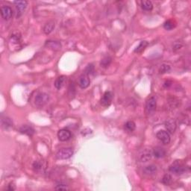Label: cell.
Segmentation results:
<instances>
[{
  "label": "cell",
  "mask_w": 191,
  "mask_h": 191,
  "mask_svg": "<svg viewBox=\"0 0 191 191\" xmlns=\"http://www.w3.org/2000/svg\"><path fill=\"white\" fill-rule=\"evenodd\" d=\"M157 107V103L156 99L155 97L152 96L146 103V107H145V111L148 115H152L155 113V110H156Z\"/></svg>",
  "instance_id": "cell-1"
},
{
  "label": "cell",
  "mask_w": 191,
  "mask_h": 191,
  "mask_svg": "<svg viewBox=\"0 0 191 191\" xmlns=\"http://www.w3.org/2000/svg\"><path fill=\"white\" fill-rule=\"evenodd\" d=\"M73 155V150L72 148H62L56 153V158L59 160H66Z\"/></svg>",
  "instance_id": "cell-2"
},
{
  "label": "cell",
  "mask_w": 191,
  "mask_h": 191,
  "mask_svg": "<svg viewBox=\"0 0 191 191\" xmlns=\"http://www.w3.org/2000/svg\"><path fill=\"white\" fill-rule=\"evenodd\" d=\"M49 100V96L46 93H39L35 97V104L38 107H43L48 103Z\"/></svg>",
  "instance_id": "cell-3"
},
{
  "label": "cell",
  "mask_w": 191,
  "mask_h": 191,
  "mask_svg": "<svg viewBox=\"0 0 191 191\" xmlns=\"http://www.w3.org/2000/svg\"><path fill=\"white\" fill-rule=\"evenodd\" d=\"M113 100V93L110 91H106L100 99V104L104 107H109Z\"/></svg>",
  "instance_id": "cell-4"
},
{
  "label": "cell",
  "mask_w": 191,
  "mask_h": 191,
  "mask_svg": "<svg viewBox=\"0 0 191 191\" xmlns=\"http://www.w3.org/2000/svg\"><path fill=\"white\" fill-rule=\"evenodd\" d=\"M169 170L171 172H173V173L179 175V174H182L185 171V167L182 164L179 163V162L175 161V163H173L170 166V168H169Z\"/></svg>",
  "instance_id": "cell-5"
},
{
  "label": "cell",
  "mask_w": 191,
  "mask_h": 191,
  "mask_svg": "<svg viewBox=\"0 0 191 191\" xmlns=\"http://www.w3.org/2000/svg\"><path fill=\"white\" fill-rule=\"evenodd\" d=\"M157 138L160 141H161L164 144H168L170 142V133L164 130H160L157 132L156 134Z\"/></svg>",
  "instance_id": "cell-6"
},
{
  "label": "cell",
  "mask_w": 191,
  "mask_h": 191,
  "mask_svg": "<svg viewBox=\"0 0 191 191\" xmlns=\"http://www.w3.org/2000/svg\"><path fill=\"white\" fill-rule=\"evenodd\" d=\"M0 11H1L2 16V18L5 20H9L13 15L12 9H11V8L9 7V6L7 5L2 6V7L1 8V9H0Z\"/></svg>",
  "instance_id": "cell-7"
},
{
  "label": "cell",
  "mask_w": 191,
  "mask_h": 191,
  "mask_svg": "<svg viewBox=\"0 0 191 191\" xmlns=\"http://www.w3.org/2000/svg\"><path fill=\"white\" fill-rule=\"evenodd\" d=\"M58 137L60 141H67L68 140H70V137H71V132L69 130L66 129V128H63V129L58 131Z\"/></svg>",
  "instance_id": "cell-8"
},
{
  "label": "cell",
  "mask_w": 191,
  "mask_h": 191,
  "mask_svg": "<svg viewBox=\"0 0 191 191\" xmlns=\"http://www.w3.org/2000/svg\"><path fill=\"white\" fill-rule=\"evenodd\" d=\"M90 84V80L89 78L88 75L86 73H84L78 78V85L81 89H85L88 88Z\"/></svg>",
  "instance_id": "cell-9"
},
{
  "label": "cell",
  "mask_w": 191,
  "mask_h": 191,
  "mask_svg": "<svg viewBox=\"0 0 191 191\" xmlns=\"http://www.w3.org/2000/svg\"><path fill=\"white\" fill-rule=\"evenodd\" d=\"M14 4L16 6V10H17V14L19 13V16H20L22 14V13L26 10L28 2L26 1H14Z\"/></svg>",
  "instance_id": "cell-10"
},
{
  "label": "cell",
  "mask_w": 191,
  "mask_h": 191,
  "mask_svg": "<svg viewBox=\"0 0 191 191\" xmlns=\"http://www.w3.org/2000/svg\"><path fill=\"white\" fill-rule=\"evenodd\" d=\"M165 127L168 133L173 134L175 132V129H176L177 125L175 120L170 119V120H168L165 123Z\"/></svg>",
  "instance_id": "cell-11"
},
{
  "label": "cell",
  "mask_w": 191,
  "mask_h": 191,
  "mask_svg": "<svg viewBox=\"0 0 191 191\" xmlns=\"http://www.w3.org/2000/svg\"><path fill=\"white\" fill-rule=\"evenodd\" d=\"M45 46L50 49H52L54 51H58L61 49V44L60 42L54 41H48L46 42Z\"/></svg>",
  "instance_id": "cell-12"
},
{
  "label": "cell",
  "mask_w": 191,
  "mask_h": 191,
  "mask_svg": "<svg viewBox=\"0 0 191 191\" xmlns=\"http://www.w3.org/2000/svg\"><path fill=\"white\" fill-rule=\"evenodd\" d=\"M20 132L22 134H24V135H28V136H32L34 134V129L30 125H25L20 127Z\"/></svg>",
  "instance_id": "cell-13"
},
{
  "label": "cell",
  "mask_w": 191,
  "mask_h": 191,
  "mask_svg": "<svg viewBox=\"0 0 191 191\" xmlns=\"http://www.w3.org/2000/svg\"><path fill=\"white\" fill-rule=\"evenodd\" d=\"M67 81V77L64 75H61V76L58 77L55 81V87L58 90H61V89L64 86L65 82Z\"/></svg>",
  "instance_id": "cell-14"
},
{
  "label": "cell",
  "mask_w": 191,
  "mask_h": 191,
  "mask_svg": "<svg viewBox=\"0 0 191 191\" xmlns=\"http://www.w3.org/2000/svg\"><path fill=\"white\" fill-rule=\"evenodd\" d=\"M152 155L157 158H162V157H165L166 151L161 147H155V148H154L153 152H152Z\"/></svg>",
  "instance_id": "cell-15"
},
{
  "label": "cell",
  "mask_w": 191,
  "mask_h": 191,
  "mask_svg": "<svg viewBox=\"0 0 191 191\" xmlns=\"http://www.w3.org/2000/svg\"><path fill=\"white\" fill-rule=\"evenodd\" d=\"M55 22L54 21H49L45 24L43 26V32L46 34H49L52 31L54 30L55 28Z\"/></svg>",
  "instance_id": "cell-16"
},
{
  "label": "cell",
  "mask_w": 191,
  "mask_h": 191,
  "mask_svg": "<svg viewBox=\"0 0 191 191\" xmlns=\"http://www.w3.org/2000/svg\"><path fill=\"white\" fill-rule=\"evenodd\" d=\"M152 155V153L151 152L150 150H143L140 155V160L142 162H147L151 159Z\"/></svg>",
  "instance_id": "cell-17"
},
{
  "label": "cell",
  "mask_w": 191,
  "mask_h": 191,
  "mask_svg": "<svg viewBox=\"0 0 191 191\" xmlns=\"http://www.w3.org/2000/svg\"><path fill=\"white\" fill-rule=\"evenodd\" d=\"M140 4H141V8L144 11H150L153 9L152 2L151 1H149V0H143V1H141Z\"/></svg>",
  "instance_id": "cell-18"
},
{
  "label": "cell",
  "mask_w": 191,
  "mask_h": 191,
  "mask_svg": "<svg viewBox=\"0 0 191 191\" xmlns=\"http://www.w3.org/2000/svg\"><path fill=\"white\" fill-rule=\"evenodd\" d=\"M32 167L35 172H41V171H43V169L45 168L44 165H43V162H42L41 160H36V161H34L32 165Z\"/></svg>",
  "instance_id": "cell-19"
},
{
  "label": "cell",
  "mask_w": 191,
  "mask_h": 191,
  "mask_svg": "<svg viewBox=\"0 0 191 191\" xmlns=\"http://www.w3.org/2000/svg\"><path fill=\"white\" fill-rule=\"evenodd\" d=\"M125 130L128 132H132L135 130L136 128V124L133 121H128L125 124Z\"/></svg>",
  "instance_id": "cell-20"
},
{
  "label": "cell",
  "mask_w": 191,
  "mask_h": 191,
  "mask_svg": "<svg viewBox=\"0 0 191 191\" xmlns=\"http://www.w3.org/2000/svg\"><path fill=\"white\" fill-rule=\"evenodd\" d=\"M143 171L146 174H147V175H152V174L156 172L157 167L156 166L152 165H152H149L147 166V167H146Z\"/></svg>",
  "instance_id": "cell-21"
},
{
  "label": "cell",
  "mask_w": 191,
  "mask_h": 191,
  "mask_svg": "<svg viewBox=\"0 0 191 191\" xmlns=\"http://www.w3.org/2000/svg\"><path fill=\"white\" fill-rule=\"evenodd\" d=\"M2 128H4L5 129H8V128L13 126V123L9 118L5 117V119L2 120Z\"/></svg>",
  "instance_id": "cell-22"
},
{
  "label": "cell",
  "mask_w": 191,
  "mask_h": 191,
  "mask_svg": "<svg viewBox=\"0 0 191 191\" xmlns=\"http://www.w3.org/2000/svg\"><path fill=\"white\" fill-rule=\"evenodd\" d=\"M148 45H149V43L147 41H141L140 44H139V46L135 49V52H136V53L142 52L145 49L146 47L148 46Z\"/></svg>",
  "instance_id": "cell-23"
},
{
  "label": "cell",
  "mask_w": 191,
  "mask_h": 191,
  "mask_svg": "<svg viewBox=\"0 0 191 191\" xmlns=\"http://www.w3.org/2000/svg\"><path fill=\"white\" fill-rule=\"evenodd\" d=\"M111 61H112V58L109 56H106L102 59L101 62H100V65H101V67H105V68L108 67L110 64Z\"/></svg>",
  "instance_id": "cell-24"
},
{
  "label": "cell",
  "mask_w": 191,
  "mask_h": 191,
  "mask_svg": "<svg viewBox=\"0 0 191 191\" xmlns=\"http://www.w3.org/2000/svg\"><path fill=\"white\" fill-rule=\"evenodd\" d=\"M175 25L174 24V22L172 20H170L166 21L164 24V28H165L166 30H168V31L172 30V28H175Z\"/></svg>",
  "instance_id": "cell-25"
},
{
  "label": "cell",
  "mask_w": 191,
  "mask_h": 191,
  "mask_svg": "<svg viewBox=\"0 0 191 191\" xmlns=\"http://www.w3.org/2000/svg\"><path fill=\"white\" fill-rule=\"evenodd\" d=\"M172 182V177L170 174H166L162 178V183L165 185H170Z\"/></svg>",
  "instance_id": "cell-26"
},
{
  "label": "cell",
  "mask_w": 191,
  "mask_h": 191,
  "mask_svg": "<svg viewBox=\"0 0 191 191\" xmlns=\"http://www.w3.org/2000/svg\"><path fill=\"white\" fill-rule=\"evenodd\" d=\"M170 71V67L167 64H162L159 69V73L160 74H164V73H169Z\"/></svg>",
  "instance_id": "cell-27"
},
{
  "label": "cell",
  "mask_w": 191,
  "mask_h": 191,
  "mask_svg": "<svg viewBox=\"0 0 191 191\" xmlns=\"http://www.w3.org/2000/svg\"><path fill=\"white\" fill-rule=\"evenodd\" d=\"M20 39H21V37L18 34H14L13 35H11V40L13 43H19L20 41Z\"/></svg>",
  "instance_id": "cell-28"
},
{
  "label": "cell",
  "mask_w": 191,
  "mask_h": 191,
  "mask_svg": "<svg viewBox=\"0 0 191 191\" xmlns=\"http://www.w3.org/2000/svg\"><path fill=\"white\" fill-rule=\"evenodd\" d=\"M94 72V67H93V64H88V67H87L86 69H85V73L87 75L91 74Z\"/></svg>",
  "instance_id": "cell-29"
},
{
  "label": "cell",
  "mask_w": 191,
  "mask_h": 191,
  "mask_svg": "<svg viewBox=\"0 0 191 191\" xmlns=\"http://www.w3.org/2000/svg\"><path fill=\"white\" fill-rule=\"evenodd\" d=\"M55 190H68V187H67L66 185H64V184H59V185H58L56 187H55Z\"/></svg>",
  "instance_id": "cell-30"
},
{
  "label": "cell",
  "mask_w": 191,
  "mask_h": 191,
  "mask_svg": "<svg viewBox=\"0 0 191 191\" xmlns=\"http://www.w3.org/2000/svg\"><path fill=\"white\" fill-rule=\"evenodd\" d=\"M82 135H86V133H88V135H90V134H91L92 133V130L91 129H89L88 130V132H86V128H85V129H84V130H82Z\"/></svg>",
  "instance_id": "cell-31"
},
{
  "label": "cell",
  "mask_w": 191,
  "mask_h": 191,
  "mask_svg": "<svg viewBox=\"0 0 191 191\" xmlns=\"http://www.w3.org/2000/svg\"><path fill=\"white\" fill-rule=\"evenodd\" d=\"M172 82L171 81H165V83H164V86L165 87V88H169V87L171 85H172Z\"/></svg>",
  "instance_id": "cell-32"
},
{
  "label": "cell",
  "mask_w": 191,
  "mask_h": 191,
  "mask_svg": "<svg viewBox=\"0 0 191 191\" xmlns=\"http://www.w3.org/2000/svg\"><path fill=\"white\" fill-rule=\"evenodd\" d=\"M8 190H10V191L14 190H15V187H14V185H11V184H10V185H8Z\"/></svg>",
  "instance_id": "cell-33"
}]
</instances>
